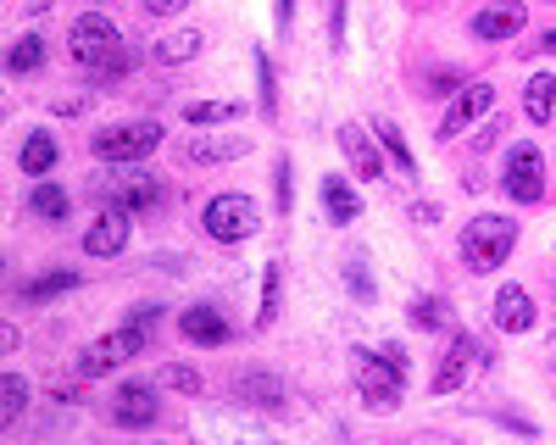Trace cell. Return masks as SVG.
I'll list each match as a JSON object with an SVG mask.
<instances>
[{
    "label": "cell",
    "mask_w": 556,
    "mask_h": 445,
    "mask_svg": "<svg viewBox=\"0 0 556 445\" xmlns=\"http://www.w3.org/2000/svg\"><path fill=\"white\" fill-rule=\"evenodd\" d=\"M351 379H356V395L374 412H395L401 390H406V351L401 345H379V351L356 345L351 351Z\"/></svg>",
    "instance_id": "cell-1"
},
{
    "label": "cell",
    "mask_w": 556,
    "mask_h": 445,
    "mask_svg": "<svg viewBox=\"0 0 556 445\" xmlns=\"http://www.w3.org/2000/svg\"><path fill=\"white\" fill-rule=\"evenodd\" d=\"M67 44H73L78 73H84V78H96V84H112V78H123V73L134 67L123 34H117L106 17H78L73 34H67Z\"/></svg>",
    "instance_id": "cell-2"
},
{
    "label": "cell",
    "mask_w": 556,
    "mask_h": 445,
    "mask_svg": "<svg viewBox=\"0 0 556 445\" xmlns=\"http://www.w3.org/2000/svg\"><path fill=\"white\" fill-rule=\"evenodd\" d=\"M518 245V223L501 217V212H479L468 229H462L456 251H462V267H473V274H495V267L513 256Z\"/></svg>",
    "instance_id": "cell-3"
},
{
    "label": "cell",
    "mask_w": 556,
    "mask_h": 445,
    "mask_svg": "<svg viewBox=\"0 0 556 445\" xmlns=\"http://www.w3.org/2000/svg\"><path fill=\"white\" fill-rule=\"evenodd\" d=\"M101 195H106V212H123V217H139V212H162V206L173 201L162 178L139 173V167H117V173H106Z\"/></svg>",
    "instance_id": "cell-4"
},
{
    "label": "cell",
    "mask_w": 556,
    "mask_h": 445,
    "mask_svg": "<svg viewBox=\"0 0 556 445\" xmlns=\"http://www.w3.org/2000/svg\"><path fill=\"white\" fill-rule=\"evenodd\" d=\"M89 145H96L101 162L134 167V162H146V156L162 145V123H151V117H139V123H112V128H101Z\"/></svg>",
    "instance_id": "cell-5"
},
{
    "label": "cell",
    "mask_w": 556,
    "mask_h": 445,
    "mask_svg": "<svg viewBox=\"0 0 556 445\" xmlns=\"http://www.w3.org/2000/svg\"><path fill=\"white\" fill-rule=\"evenodd\" d=\"M151 345V329H139V323H123V329H112L106 340H96V345H84L78 351V379H101V373H117L128 356H139Z\"/></svg>",
    "instance_id": "cell-6"
},
{
    "label": "cell",
    "mask_w": 556,
    "mask_h": 445,
    "mask_svg": "<svg viewBox=\"0 0 556 445\" xmlns=\"http://www.w3.org/2000/svg\"><path fill=\"white\" fill-rule=\"evenodd\" d=\"M201 223H206V234H212V240H223V245H240V240H251V234H256L262 212H256V201H251V195L228 190V195H212V201H206Z\"/></svg>",
    "instance_id": "cell-7"
},
{
    "label": "cell",
    "mask_w": 556,
    "mask_h": 445,
    "mask_svg": "<svg viewBox=\"0 0 556 445\" xmlns=\"http://www.w3.org/2000/svg\"><path fill=\"white\" fill-rule=\"evenodd\" d=\"M484 363H490V351L479 345V334H451V345H445V356H440V368H434L429 390H434V395H451V390L468 384Z\"/></svg>",
    "instance_id": "cell-8"
},
{
    "label": "cell",
    "mask_w": 556,
    "mask_h": 445,
    "mask_svg": "<svg viewBox=\"0 0 556 445\" xmlns=\"http://www.w3.org/2000/svg\"><path fill=\"white\" fill-rule=\"evenodd\" d=\"M501 190L513 195L518 206H534V201L545 195V156H540V145L518 140L513 151H506V173H501Z\"/></svg>",
    "instance_id": "cell-9"
},
{
    "label": "cell",
    "mask_w": 556,
    "mask_h": 445,
    "mask_svg": "<svg viewBox=\"0 0 556 445\" xmlns=\"http://www.w3.org/2000/svg\"><path fill=\"white\" fill-rule=\"evenodd\" d=\"M162 418V400L146 379H123L117 395H112V423L117 429H151Z\"/></svg>",
    "instance_id": "cell-10"
},
{
    "label": "cell",
    "mask_w": 556,
    "mask_h": 445,
    "mask_svg": "<svg viewBox=\"0 0 556 445\" xmlns=\"http://www.w3.org/2000/svg\"><path fill=\"white\" fill-rule=\"evenodd\" d=\"M495 106V89L479 78V84H462L456 89V101L445 106V117H440V140H456V134H468L484 112Z\"/></svg>",
    "instance_id": "cell-11"
},
{
    "label": "cell",
    "mask_w": 556,
    "mask_h": 445,
    "mask_svg": "<svg viewBox=\"0 0 556 445\" xmlns=\"http://www.w3.org/2000/svg\"><path fill=\"white\" fill-rule=\"evenodd\" d=\"M178 334L190 340V345H223L228 340V318H223L212 301H195V306L178 312Z\"/></svg>",
    "instance_id": "cell-12"
},
{
    "label": "cell",
    "mask_w": 556,
    "mask_h": 445,
    "mask_svg": "<svg viewBox=\"0 0 556 445\" xmlns=\"http://www.w3.org/2000/svg\"><path fill=\"white\" fill-rule=\"evenodd\" d=\"M495 329H506V334H529L534 329V295L523 284H501L495 290Z\"/></svg>",
    "instance_id": "cell-13"
},
{
    "label": "cell",
    "mask_w": 556,
    "mask_h": 445,
    "mask_svg": "<svg viewBox=\"0 0 556 445\" xmlns=\"http://www.w3.org/2000/svg\"><path fill=\"white\" fill-rule=\"evenodd\" d=\"M523 23H529V12L518 7V0H506V7H484L468 28H473L479 39H518V34H523Z\"/></svg>",
    "instance_id": "cell-14"
},
{
    "label": "cell",
    "mask_w": 556,
    "mask_h": 445,
    "mask_svg": "<svg viewBox=\"0 0 556 445\" xmlns=\"http://www.w3.org/2000/svg\"><path fill=\"white\" fill-rule=\"evenodd\" d=\"M123 245H128V217L123 212H101V223H89L84 256H117Z\"/></svg>",
    "instance_id": "cell-15"
},
{
    "label": "cell",
    "mask_w": 556,
    "mask_h": 445,
    "mask_svg": "<svg viewBox=\"0 0 556 445\" xmlns=\"http://www.w3.org/2000/svg\"><path fill=\"white\" fill-rule=\"evenodd\" d=\"M340 151H345V162L356 167V178H379V173H384V156L374 151L367 128H356V123H345V128H340Z\"/></svg>",
    "instance_id": "cell-16"
},
{
    "label": "cell",
    "mask_w": 556,
    "mask_h": 445,
    "mask_svg": "<svg viewBox=\"0 0 556 445\" xmlns=\"http://www.w3.org/2000/svg\"><path fill=\"white\" fill-rule=\"evenodd\" d=\"M323 212H329V223H356L362 217V195L345 185V178H323Z\"/></svg>",
    "instance_id": "cell-17"
},
{
    "label": "cell",
    "mask_w": 556,
    "mask_h": 445,
    "mask_svg": "<svg viewBox=\"0 0 556 445\" xmlns=\"http://www.w3.org/2000/svg\"><path fill=\"white\" fill-rule=\"evenodd\" d=\"M28 212L45 217V223H67V217H73V195L45 178V185H34V195H28Z\"/></svg>",
    "instance_id": "cell-18"
},
{
    "label": "cell",
    "mask_w": 556,
    "mask_h": 445,
    "mask_svg": "<svg viewBox=\"0 0 556 445\" xmlns=\"http://www.w3.org/2000/svg\"><path fill=\"white\" fill-rule=\"evenodd\" d=\"M17 162H23V173H28V178H45V173L56 167V140H51L45 128H34L28 140H23V156H17Z\"/></svg>",
    "instance_id": "cell-19"
},
{
    "label": "cell",
    "mask_w": 556,
    "mask_h": 445,
    "mask_svg": "<svg viewBox=\"0 0 556 445\" xmlns=\"http://www.w3.org/2000/svg\"><path fill=\"white\" fill-rule=\"evenodd\" d=\"M523 106H529V123H534V128L551 123V106H556V78H551V73H534V78L523 84Z\"/></svg>",
    "instance_id": "cell-20"
},
{
    "label": "cell",
    "mask_w": 556,
    "mask_h": 445,
    "mask_svg": "<svg viewBox=\"0 0 556 445\" xmlns=\"http://www.w3.org/2000/svg\"><path fill=\"white\" fill-rule=\"evenodd\" d=\"M67 290H78V267H62V274H45V279H28L23 284V301H56V295H67Z\"/></svg>",
    "instance_id": "cell-21"
},
{
    "label": "cell",
    "mask_w": 556,
    "mask_h": 445,
    "mask_svg": "<svg viewBox=\"0 0 556 445\" xmlns=\"http://www.w3.org/2000/svg\"><path fill=\"white\" fill-rule=\"evenodd\" d=\"M195 51H201V34H195V28H178V34H167V39L156 44L151 56H156L162 67H178V62H190Z\"/></svg>",
    "instance_id": "cell-22"
},
{
    "label": "cell",
    "mask_w": 556,
    "mask_h": 445,
    "mask_svg": "<svg viewBox=\"0 0 556 445\" xmlns=\"http://www.w3.org/2000/svg\"><path fill=\"white\" fill-rule=\"evenodd\" d=\"M240 395L256 400V407H285V384L273 373H240Z\"/></svg>",
    "instance_id": "cell-23"
},
{
    "label": "cell",
    "mask_w": 556,
    "mask_h": 445,
    "mask_svg": "<svg viewBox=\"0 0 556 445\" xmlns=\"http://www.w3.org/2000/svg\"><path fill=\"white\" fill-rule=\"evenodd\" d=\"M7 67H12L17 78H23V73H39V67H45V39H39V34H23V39L12 44Z\"/></svg>",
    "instance_id": "cell-24"
},
{
    "label": "cell",
    "mask_w": 556,
    "mask_h": 445,
    "mask_svg": "<svg viewBox=\"0 0 556 445\" xmlns=\"http://www.w3.org/2000/svg\"><path fill=\"white\" fill-rule=\"evenodd\" d=\"M379 145H384V156L395 162V173H417V162H412V145H406V134L395 128V123H379Z\"/></svg>",
    "instance_id": "cell-25"
},
{
    "label": "cell",
    "mask_w": 556,
    "mask_h": 445,
    "mask_svg": "<svg viewBox=\"0 0 556 445\" xmlns=\"http://www.w3.org/2000/svg\"><path fill=\"white\" fill-rule=\"evenodd\" d=\"M278 284H285V262H267L262 274V312H256V329H267L278 318Z\"/></svg>",
    "instance_id": "cell-26"
},
{
    "label": "cell",
    "mask_w": 556,
    "mask_h": 445,
    "mask_svg": "<svg viewBox=\"0 0 556 445\" xmlns=\"http://www.w3.org/2000/svg\"><path fill=\"white\" fill-rule=\"evenodd\" d=\"M235 117H240L235 101H195V106H184V123H195V128H206V123H235Z\"/></svg>",
    "instance_id": "cell-27"
},
{
    "label": "cell",
    "mask_w": 556,
    "mask_h": 445,
    "mask_svg": "<svg viewBox=\"0 0 556 445\" xmlns=\"http://www.w3.org/2000/svg\"><path fill=\"white\" fill-rule=\"evenodd\" d=\"M412 323H417V329H445L451 312H445L440 295H417V301H412Z\"/></svg>",
    "instance_id": "cell-28"
},
{
    "label": "cell",
    "mask_w": 556,
    "mask_h": 445,
    "mask_svg": "<svg viewBox=\"0 0 556 445\" xmlns=\"http://www.w3.org/2000/svg\"><path fill=\"white\" fill-rule=\"evenodd\" d=\"M245 156V140H190V162H228Z\"/></svg>",
    "instance_id": "cell-29"
},
{
    "label": "cell",
    "mask_w": 556,
    "mask_h": 445,
    "mask_svg": "<svg viewBox=\"0 0 556 445\" xmlns=\"http://www.w3.org/2000/svg\"><path fill=\"white\" fill-rule=\"evenodd\" d=\"M0 395H7V400H0V412H7V423H12V418H23V407H28V379H23V373H7Z\"/></svg>",
    "instance_id": "cell-30"
},
{
    "label": "cell",
    "mask_w": 556,
    "mask_h": 445,
    "mask_svg": "<svg viewBox=\"0 0 556 445\" xmlns=\"http://www.w3.org/2000/svg\"><path fill=\"white\" fill-rule=\"evenodd\" d=\"M256 89H262V112L273 117V112H278V84H273V62H267V51H256Z\"/></svg>",
    "instance_id": "cell-31"
},
{
    "label": "cell",
    "mask_w": 556,
    "mask_h": 445,
    "mask_svg": "<svg viewBox=\"0 0 556 445\" xmlns=\"http://www.w3.org/2000/svg\"><path fill=\"white\" fill-rule=\"evenodd\" d=\"M162 384H167V390H178V395H201V390H206V384H201V373H195V368H184V363H173V368L162 373Z\"/></svg>",
    "instance_id": "cell-32"
},
{
    "label": "cell",
    "mask_w": 556,
    "mask_h": 445,
    "mask_svg": "<svg viewBox=\"0 0 556 445\" xmlns=\"http://www.w3.org/2000/svg\"><path fill=\"white\" fill-rule=\"evenodd\" d=\"M273 195H278V212H290V206H295V185H290V162H278V185H273Z\"/></svg>",
    "instance_id": "cell-33"
},
{
    "label": "cell",
    "mask_w": 556,
    "mask_h": 445,
    "mask_svg": "<svg viewBox=\"0 0 556 445\" xmlns=\"http://www.w3.org/2000/svg\"><path fill=\"white\" fill-rule=\"evenodd\" d=\"M345 274H351V290H356V301H374V279H367V262H351Z\"/></svg>",
    "instance_id": "cell-34"
},
{
    "label": "cell",
    "mask_w": 556,
    "mask_h": 445,
    "mask_svg": "<svg viewBox=\"0 0 556 445\" xmlns=\"http://www.w3.org/2000/svg\"><path fill=\"white\" fill-rule=\"evenodd\" d=\"M329 39L345 44V0H334V12H329Z\"/></svg>",
    "instance_id": "cell-35"
},
{
    "label": "cell",
    "mask_w": 556,
    "mask_h": 445,
    "mask_svg": "<svg viewBox=\"0 0 556 445\" xmlns=\"http://www.w3.org/2000/svg\"><path fill=\"white\" fill-rule=\"evenodd\" d=\"M184 7H190V0H146L151 17H167V12H184Z\"/></svg>",
    "instance_id": "cell-36"
},
{
    "label": "cell",
    "mask_w": 556,
    "mask_h": 445,
    "mask_svg": "<svg viewBox=\"0 0 556 445\" xmlns=\"http://www.w3.org/2000/svg\"><path fill=\"white\" fill-rule=\"evenodd\" d=\"M290 17H295V0H278V28H290Z\"/></svg>",
    "instance_id": "cell-37"
},
{
    "label": "cell",
    "mask_w": 556,
    "mask_h": 445,
    "mask_svg": "<svg viewBox=\"0 0 556 445\" xmlns=\"http://www.w3.org/2000/svg\"><path fill=\"white\" fill-rule=\"evenodd\" d=\"M540 51H556V28H551V34H545V44H540Z\"/></svg>",
    "instance_id": "cell-38"
},
{
    "label": "cell",
    "mask_w": 556,
    "mask_h": 445,
    "mask_svg": "<svg viewBox=\"0 0 556 445\" xmlns=\"http://www.w3.org/2000/svg\"><path fill=\"white\" fill-rule=\"evenodd\" d=\"M551 363H556V340H551Z\"/></svg>",
    "instance_id": "cell-39"
}]
</instances>
